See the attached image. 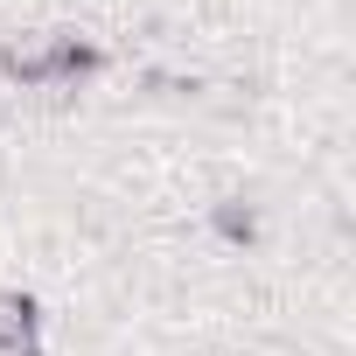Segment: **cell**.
<instances>
[{"label": "cell", "instance_id": "1", "mask_svg": "<svg viewBox=\"0 0 356 356\" xmlns=\"http://www.w3.org/2000/svg\"><path fill=\"white\" fill-rule=\"evenodd\" d=\"M0 70L15 84H70V77L98 70V49L77 42V35H15L0 49Z\"/></svg>", "mask_w": 356, "mask_h": 356}, {"label": "cell", "instance_id": "2", "mask_svg": "<svg viewBox=\"0 0 356 356\" xmlns=\"http://www.w3.org/2000/svg\"><path fill=\"white\" fill-rule=\"evenodd\" d=\"M0 342H35V307L0 286Z\"/></svg>", "mask_w": 356, "mask_h": 356}]
</instances>
